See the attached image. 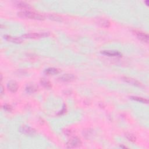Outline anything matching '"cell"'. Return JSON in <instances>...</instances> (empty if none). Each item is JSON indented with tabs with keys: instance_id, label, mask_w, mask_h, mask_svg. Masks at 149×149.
Returning a JSON list of instances; mask_svg holds the SVG:
<instances>
[{
	"instance_id": "6da1fadb",
	"label": "cell",
	"mask_w": 149,
	"mask_h": 149,
	"mask_svg": "<svg viewBox=\"0 0 149 149\" xmlns=\"http://www.w3.org/2000/svg\"><path fill=\"white\" fill-rule=\"evenodd\" d=\"M17 16L21 18L33 19L36 20H44L45 16L40 13L30 10H23L17 12Z\"/></svg>"
},
{
	"instance_id": "7a4b0ae2",
	"label": "cell",
	"mask_w": 149,
	"mask_h": 149,
	"mask_svg": "<svg viewBox=\"0 0 149 149\" xmlns=\"http://www.w3.org/2000/svg\"><path fill=\"white\" fill-rule=\"evenodd\" d=\"M82 142L80 139L77 136L72 137L66 143V147L68 148H73L79 147L81 146Z\"/></svg>"
},
{
	"instance_id": "3957f363",
	"label": "cell",
	"mask_w": 149,
	"mask_h": 149,
	"mask_svg": "<svg viewBox=\"0 0 149 149\" xmlns=\"http://www.w3.org/2000/svg\"><path fill=\"white\" fill-rule=\"evenodd\" d=\"M49 36L48 32H42V33H28L22 36L23 38H30V39H37L41 38L47 37Z\"/></svg>"
},
{
	"instance_id": "277c9868",
	"label": "cell",
	"mask_w": 149,
	"mask_h": 149,
	"mask_svg": "<svg viewBox=\"0 0 149 149\" xmlns=\"http://www.w3.org/2000/svg\"><path fill=\"white\" fill-rule=\"evenodd\" d=\"M19 131L22 133L23 134H24L27 136H34L36 134V130L30 126H22L20 127Z\"/></svg>"
},
{
	"instance_id": "5b68a950",
	"label": "cell",
	"mask_w": 149,
	"mask_h": 149,
	"mask_svg": "<svg viewBox=\"0 0 149 149\" xmlns=\"http://www.w3.org/2000/svg\"><path fill=\"white\" fill-rule=\"evenodd\" d=\"M13 3L16 8L21 9H24V10H30L32 9L31 6L25 2L15 1Z\"/></svg>"
},
{
	"instance_id": "8992f818",
	"label": "cell",
	"mask_w": 149,
	"mask_h": 149,
	"mask_svg": "<svg viewBox=\"0 0 149 149\" xmlns=\"http://www.w3.org/2000/svg\"><path fill=\"white\" fill-rule=\"evenodd\" d=\"M76 79V76L73 74H63L58 77V80L62 82H72Z\"/></svg>"
},
{
	"instance_id": "52a82bcc",
	"label": "cell",
	"mask_w": 149,
	"mask_h": 149,
	"mask_svg": "<svg viewBox=\"0 0 149 149\" xmlns=\"http://www.w3.org/2000/svg\"><path fill=\"white\" fill-rule=\"evenodd\" d=\"M133 32L139 40L146 43L148 42V36L147 34L138 30H133Z\"/></svg>"
},
{
	"instance_id": "ba28073f",
	"label": "cell",
	"mask_w": 149,
	"mask_h": 149,
	"mask_svg": "<svg viewBox=\"0 0 149 149\" xmlns=\"http://www.w3.org/2000/svg\"><path fill=\"white\" fill-rule=\"evenodd\" d=\"M122 80L124 81H125L126 83H128L130 84H132L133 86H137V87H143V85L140 81H139L138 80H137L134 79H133L132 77L124 76V77H122Z\"/></svg>"
},
{
	"instance_id": "9c48e42d",
	"label": "cell",
	"mask_w": 149,
	"mask_h": 149,
	"mask_svg": "<svg viewBox=\"0 0 149 149\" xmlns=\"http://www.w3.org/2000/svg\"><path fill=\"white\" fill-rule=\"evenodd\" d=\"M101 53L104 55L108 56H116V57H120L122 56V54L115 50H104L101 51Z\"/></svg>"
},
{
	"instance_id": "30bf717a",
	"label": "cell",
	"mask_w": 149,
	"mask_h": 149,
	"mask_svg": "<svg viewBox=\"0 0 149 149\" xmlns=\"http://www.w3.org/2000/svg\"><path fill=\"white\" fill-rule=\"evenodd\" d=\"M8 89L12 93H16L19 88V85L16 81L10 80L7 84Z\"/></svg>"
},
{
	"instance_id": "8fae6325",
	"label": "cell",
	"mask_w": 149,
	"mask_h": 149,
	"mask_svg": "<svg viewBox=\"0 0 149 149\" xmlns=\"http://www.w3.org/2000/svg\"><path fill=\"white\" fill-rule=\"evenodd\" d=\"M4 38L8 41H10L15 44H20L23 42V40L21 38L17 37H13L9 35H5Z\"/></svg>"
},
{
	"instance_id": "7c38bea8",
	"label": "cell",
	"mask_w": 149,
	"mask_h": 149,
	"mask_svg": "<svg viewBox=\"0 0 149 149\" xmlns=\"http://www.w3.org/2000/svg\"><path fill=\"white\" fill-rule=\"evenodd\" d=\"M61 70L58 69V68H47V69H45L44 70V73L48 76H50V75H55V74H57L59 73H60Z\"/></svg>"
},
{
	"instance_id": "4fadbf2b",
	"label": "cell",
	"mask_w": 149,
	"mask_h": 149,
	"mask_svg": "<svg viewBox=\"0 0 149 149\" xmlns=\"http://www.w3.org/2000/svg\"><path fill=\"white\" fill-rule=\"evenodd\" d=\"M97 23L100 26L104 28H108L111 25L110 22L108 19H106L105 18L98 19Z\"/></svg>"
},
{
	"instance_id": "5bb4252c",
	"label": "cell",
	"mask_w": 149,
	"mask_h": 149,
	"mask_svg": "<svg viewBox=\"0 0 149 149\" xmlns=\"http://www.w3.org/2000/svg\"><path fill=\"white\" fill-rule=\"evenodd\" d=\"M25 90L27 93L33 94V93H36L37 91L38 87L34 84H29L26 86Z\"/></svg>"
},
{
	"instance_id": "9a60e30c",
	"label": "cell",
	"mask_w": 149,
	"mask_h": 149,
	"mask_svg": "<svg viewBox=\"0 0 149 149\" xmlns=\"http://www.w3.org/2000/svg\"><path fill=\"white\" fill-rule=\"evenodd\" d=\"M40 83L41 86H42L45 88L49 89L52 87V83L49 80L45 79H41L40 80Z\"/></svg>"
},
{
	"instance_id": "2e32d148",
	"label": "cell",
	"mask_w": 149,
	"mask_h": 149,
	"mask_svg": "<svg viewBox=\"0 0 149 149\" xmlns=\"http://www.w3.org/2000/svg\"><path fill=\"white\" fill-rule=\"evenodd\" d=\"M130 99L140 102H142V103H144V104H148V100L143 97H138V96H131L130 97Z\"/></svg>"
},
{
	"instance_id": "e0dca14e",
	"label": "cell",
	"mask_w": 149,
	"mask_h": 149,
	"mask_svg": "<svg viewBox=\"0 0 149 149\" xmlns=\"http://www.w3.org/2000/svg\"><path fill=\"white\" fill-rule=\"evenodd\" d=\"M48 17L49 19L56 22H62L63 20V18L61 16L56 14H49Z\"/></svg>"
},
{
	"instance_id": "ac0fdd59",
	"label": "cell",
	"mask_w": 149,
	"mask_h": 149,
	"mask_svg": "<svg viewBox=\"0 0 149 149\" xmlns=\"http://www.w3.org/2000/svg\"><path fill=\"white\" fill-rule=\"evenodd\" d=\"M125 137L131 142H135L136 141V137L132 133H125Z\"/></svg>"
},
{
	"instance_id": "d6986e66",
	"label": "cell",
	"mask_w": 149,
	"mask_h": 149,
	"mask_svg": "<svg viewBox=\"0 0 149 149\" xmlns=\"http://www.w3.org/2000/svg\"><path fill=\"white\" fill-rule=\"evenodd\" d=\"M3 108L5 111H7V112H11L12 111V107L11 105H9V104H5L3 106Z\"/></svg>"
},
{
	"instance_id": "ffe728a7",
	"label": "cell",
	"mask_w": 149,
	"mask_h": 149,
	"mask_svg": "<svg viewBox=\"0 0 149 149\" xmlns=\"http://www.w3.org/2000/svg\"><path fill=\"white\" fill-rule=\"evenodd\" d=\"M3 90H4L3 87V86L1 84V96H2V94H3Z\"/></svg>"
},
{
	"instance_id": "44dd1931",
	"label": "cell",
	"mask_w": 149,
	"mask_h": 149,
	"mask_svg": "<svg viewBox=\"0 0 149 149\" xmlns=\"http://www.w3.org/2000/svg\"><path fill=\"white\" fill-rule=\"evenodd\" d=\"M120 147H121V148H127L126 146H122V145L120 146Z\"/></svg>"
}]
</instances>
